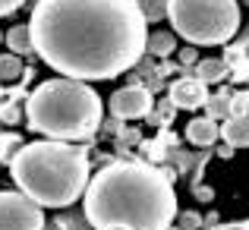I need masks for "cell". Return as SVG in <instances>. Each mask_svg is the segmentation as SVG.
Here are the masks:
<instances>
[{
	"label": "cell",
	"mask_w": 249,
	"mask_h": 230,
	"mask_svg": "<svg viewBox=\"0 0 249 230\" xmlns=\"http://www.w3.org/2000/svg\"><path fill=\"white\" fill-rule=\"evenodd\" d=\"M167 19L174 35L186 38L193 48L224 44L240 29L237 0H170Z\"/></svg>",
	"instance_id": "5b68a950"
},
{
	"label": "cell",
	"mask_w": 249,
	"mask_h": 230,
	"mask_svg": "<svg viewBox=\"0 0 249 230\" xmlns=\"http://www.w3.org/2000/svg\"><path fill=\"white\" fill-rule=\"evenodd\" d=\"M98 230H126V227H117V224H110V227H98Z\"/></svg>",
	"instance_id": "4316f807"
},
{
	"label": "cell",
	"mask_w": 249,
	"mask_h": 230,
	"mask_svg": "<svg viewBox=\"0 0 249 230\" xmlns=\"http://www.w3.org/2000/svg\"><path fill=\"white\" fill-rule=\"evenodd\" d=\"M29 129L41 133L51 142H79L91 139L101 129L104 104L89 82L76 79H44L25 98Z\"/></svg>",
	"instance_id": "277c9868"
},
{
	"label": "cell",
	"mask_w": 249,
	"mask_h": 230,
	"mask_svg": "<svg viewBox=\"0 0 249 230\" xmlns=\"http://www.w3.org/2000/svg\"><path fill=\"white\" fill-rule=\"evenodd\" d=\"M186 73H196V79L199 82H221V79L227 76V63L218 60V57H205V60L196 63V70H186Z\"/></svg>",
	"instance_id": "7c38bea8"
},
{
	"label": "cell",
	"mask_w": 249,
	"mask_h": 230,
	"mask_svg": "<svg viewBox=\"0 0 249 230\" xmlns=\"http://www.w3.org/2000/svg\"><path fill=\"white\" fill-rule=\"evenodd\" d=\"M10 177L38 208H67L85 195L89 152L70 142H29L10 161Z\"/></svg>",
	"instance_id": "3957f363"
},
{
	"label": "cell",
	"mask_w": 249,
	"mask_h": 230,
	"mask_svg": "<svg viewBox=\"0 0 249 230\" xmlns=\"http://www.w3.org/2000/svg\"><path fill=\"white\" fill-rule=\"evenodd\" d=\"M221 139H224V145H231V148L249 145V114L224 120V126H221Z\"/></svg>",
	"instance_id": "30bf717a"
},
{
	"label": "cell",
	"mask_w": 249,
	"mask_h": 230,
	"mask_svg": "<svg viewBox=\"0 0 249 230\" xmlns=\"http://www.w3.org/2000/svg\"><path fill=\"white\" fill-rule=\"evenodd\" d=\"M19 117H22L19 104H6V107L0 110V120H3V123H19Z\"/></svg>",
	"instance_id": "ffe728a7"
},
{
	"label": "cell",
	"mask_w": 249,
	"mask_h": 230,
	"mask_svg": "<svg viewBox=\"0 0 249 230\" xmlns=\"http://www.w3.org/2000/svg\"><path fill=\"white\" fill-rule=\"evenodd\" d=\"M186 139L199 148H208L221 139V126L214 120H208V117H193V120L186 123Z\"/></svg>",
	"instance_id": "9c48e42d"
},
{
	"label": "cell",
	"mask_w": 249,
	"mask_h": 230,
	"mask_svg": "<svg viewBox=\"0 0 249 230\" xmlns=\"http://www.w3.org/2000/svg\"><path fill=\"white\" fill-rule=\"evenodd\" d=\"M0 230H44V212L22 193H0Z\"/></svg>",
	"instance_id": "8992f818"
},
{
	"label": "cell",
	"mask_w": 249,
	"mask_h": 230,
	"mask_svg": "<svg viewBox=\"0 0 249 230\" xmlns=\"http://www.w3.org/2000/svg\"><path fill=\"white\" fill-rule=\"evenodd\" d=\"M152 91L145 85H123L120 91L110 95V114L117 120H139L152 114Z\"/></svg>",
	"instance_id": "52a82bcc"
},
{
	"label": "cell",
	"mask_w": 249,
	"mask_h": 230,
	"mask_svg": "<svg viewBox=\"0 0 249 230\" xmlns=\"http://www.w3.org/2000/svg\"><path fill=\"white\" fill-rule=\"evenodd\" d=\"M32 51L76 82L117 79L145 57L148 25L133 0H38Z\"/></svg>",
	"instance_id": "6da1fadb"
},
{
	"label": "cell",
	"mask_w": 249,
	"mask_h": 230,
	"mask_svg": "<svg viewBox=\"0 0 249 230\" xmlns=\"http://www.w3.org/2000/svg\"><path fill=\"white\" fill-rule=\"evenodd\" d=\"M0 41H3V35H0Z\"/></svg>",
	"instance_id": "f546056e"
},
{
	"label": "cell",
	"mask_w": 249,
	"mask_h": 230,
	"mask_svg": "<svg viewBox=\"0 0 249 230\" xmlns=\"http://www.w3.org/2000/svg\"><path fill=\"white\" fill-rule=\"evenodd\" d=\"M22 3H25V0H0V16H10V13H16Z\"/></svg>",
	"instance_id": "7402d4cb"
},
{
	"label": "cell",
	"mask_w": 249,
	"mask_h": 230,
	"mask_svg": "<svg viewBox=\"0 0 249 230\" xmlns=\"http://www.w3.org/2000/svg\"><path fill=\"white\" fill-rule=\"evenodd\" d=\"M221 230H246V221H233V224H224Z\"/></svg>",
	"instance_id": "d4e9b609"
},
{
	"label": "cell",
	"mask_w": 249,
	"mask_h": 230,
	"mask_svg": "<svg viewBox=\"0 0 249 230\" xmlns=\"http://www.w3.org/2000/svg\"><path fill=\"white\" fill-rule=\"evenodd\" d=\"M174 51H177V35L174 32H148L145 54H155V57H161V60H167Z\"/></svg>",
	"instance_id": "4fadbf2b"
},
{
	"label": "cell",
	"mask_w": 249,
	"mask_h": 230,
	"mask_svg": "<svg viewBox=\"0 0 249 230\" xmlns=\"http://www.w3.org/2000/svg\"><path fill=\"white\" fill-rule=\"evenodd\" d=\"M167 101L174 104L177 110H199V107H205V101H208V85L199 82L196 76H183L167 88Z\"/></svg>",
	"instance_id": "ba28073f"
},
{
	"label": "cell",
	"mask_w": 249,
	"mask_h": 230,
	"mask_svg": "<svg viewBox=\"0 0 249 230\" xmlns=\"http://www.w3.org/2000/svg\"><path fill=\"white\" fill-rule=\"evenodd\" d=\"M167 230H180V227H167Z\"/></svg>",
	"instance_id": "83f0119b"
},
{
	"label": "cell",
	"mask_w": 249,
	"mask_h": 230,
	"mask_svg": "<svg viewBox=\"0 0 249 230\" xmlns=\"http://www.w3.org/2000/svg\"><path fill=\"white\" fill-rule=\"evenodd\" d=\"M22 145H25V142L19 139L16 133H3V136H0V164H10Z\"/></svg>",
	"instance_id": "2e32d148"
},
{
	"label": "cell",
	"mask_w": 249,
	"mask_h": 230,
	"mask_svg": "<svg viewBox=\"0 0 249 230\" xmlns=\"http://www.w3.org/2000/svg\"><path fill=\"white\" fill-rule=\"evenodd\" d=\"M174 110H177V107H174V104H170V101H167V104H161V114H158V123H167V120H174Z\"/></svg>",
	"instance_id": "603a6c76"
},
{
	"label": "cell",
	"mask_w": 249,
	"mask_h": 230,
	"mask_svg": "<svg viewBox=\"0 0 249 230\" xmlns=\"http://www.w3.org/2000/svg\"><path fill=\"white\" fill-rule=\"evenodd\" d=\"M22 57H16V54H3L0 57V82L3 79H19L22 76Z\"/></svg>",
	"instance_id": "e0dca14e"
},
{
	"label": "cell",
	"mask_w": 249,
	"mask_h": 230,
	"mask_svg": "<svg viewBox=\"0 0 249 230\" xmlns=\"http://www.w3.org/2000/svg\"><path fill=\"white\" fill-rule=\"evenodd\" d=\"M218 155H221V158H233V148L224 145V148H218Z\"/></svg>",
	"instance_id": "484cf974"
},
{
	"label": "cell",
	"mask_w": 249,
	"mask_h": 230,
	"mask_svg": "<svg viewBox=\"0 0 249 230\" xmlns=\"http://www.w3.org/2000/svg\"><path fill=\"white\" fill-rule=\"evenodd\" d=\"M177 218H180V224L186 227V230H199V227H205V221H202V214H196V212H180Z\"/></svg>",
	"instance_id": "d6986e66"
},
{
	"label": "cell",
	"mask_w": 249,
	"mask_h": 230,
	"mask_svg": "<svg viewBox=\"0 0 249 230\" xmlns=\"http://www.w3.org/2000/svg\"><path fill=\"white\" fill-rule=\"evenodd\" d=\"M246 114H249V88L233 91L231 95V117H246Z\"/></svg>",
	"instance_id": "ac0fdd59"
},
{
	"label": "cell",
	"mask_w": 249,
	"mask_h": 230,
	"mask_svg": "<svg viewBox=\"0 0 249 230\" xmlns=\"http://www.w3.org/2000/svg\"><path fill=\"white\" fill-rule=\"evenodd\" d=\"M85 221L95 227L126 230H167L174 227L177 193L164 170L148 161L104 164L85 186Z\"/></svg>",
	"instance_id": "7a4b0ae2"
},
{
	"label": "cell",
	"mask_w": 249,
	"mask_h": 230,
	"mask_svg": "<svg viewBox=\"0 0 249 230\" xmlns=\"http://www.w3.org/2000/svg\"><path fill=\"white\" fill-rule=\"evenodd\" d=\"M193 193L199 195V199H212V189L208 186H193Z\"/></svg>",
	"instance_id": "cb8c5ba5"
},
{
	"label": "cell",
	"mask_w": 249,
	"mask_h": 230,
	"mask_svg": "<svg viewBox=\"0 0 249 230\" xmlns=\"http://www.w3.org/2000/svg\"><path fill=\"white\" fill-rule=\"evenodd\" d=\"M196 63V48H183L180 51V70H189Z\"/></svg>",
	"instance_id": "44dd1931"
},
{
	"label": "cell",
	"mask_w": 249,
	"mask_h": 230,
	"mask_svg": "<svg viewBox=\"0 0 249 230\" xmlns=\"http://www.w3.org/2000/svg\"><path fill=\"white\" fill-rule=\"evenodd\" d=\"M3 41H6V48H10V54H16V57L35 54V51H32V32H29V22H25V25H13V29L3 35Z\"/></svg>",
	"instance_id": "8fae6325"
},
{
	"label": "cell",
	"mask_w": 249,
	"mask_h": 230,
	"mask_svg": "<svg viewBox=\"0 0 249 230\" xmlns=\"http://www.w3.org/2000/svg\"><path fill=\"white\" fill-rule=\"evenodd\" d=\"M231 95L233 91H227V88H221V91H214V95H208V101H205V117L208 120H231Z\"/></svg>",
	"instance_id": "5bb4252c"
},
{
	"label": "cell",
	"mask_w": 249,
	"mask_h": 230,
	"mask_svg": "<svg viewBox=\"0 0 249 230\" xmlns=\"http://www.w3.org/2000/svg\"><path fill=\"white\" fill-rule=\"evenodd\" d=\"M133 3H136V10L142 13L145 25H148V22H161V19H167L170 0H133Z\"/></svg>",
	"instance_id": "9a60e30c"
},
{
	"label": "cell",
	"mask_w": 249,
	"mask_h": 230,
	"mask_svg": "<svg viewBox=\"0 0 249 230\" xmlns=\"http://www.w3.org/2000/svg\"><path fill=\"white\" fill-rule=\"evenodd\" d=\"M246 230H249V221H246Z\"/></svg>",
	"instance_id": "f1b7e54d"
}]
</instances>
